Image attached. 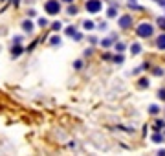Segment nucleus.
Returning <instances> with one entry per match:
<instances>
[{"label":"nucleus","instance_id":"f257e3e1","mask_svg":"<svg viewBox=\"0 0 165 156\" xmlns=\"http://www.w3.org/2000/svg\"><path fill=\"white\" fill-rule=\"evenodd\" d=\"M44 9H46V13H50V15H57V13L61 11L59 0H48V2L44 4Z\"/></svg>","mask_w":165,"mask_h":156},{"label":"nucleus","instance_id":"f03ea898","mask_svg":"<svg viewBox=\"0 0 165 156\" xmlns=\"http://www.w3.org/2000/svg\"><path fill=\"white\" fill-rule=\"evenodd\" d=\"M152 26H150V24H147V22H143V24H140V26H138V30H136V33H138V35H140V37H150V35H152Z\"/></svg>","mask_w":165,"mask_h":156},{"label":"nucleus","instance_id":"7ed1b4c3","mask_svg":"<svg viewBox=\"0 0 165 156\" xmlns=\"http://www.w3.org/2000/svg\"><path fill=\"white\" fill-rule=\"evenodd\" d=\"M101 8H103L101 0H88L86 2V11L88 13H97V11H101Z\"/></svg>","mask_w":165,"mask_h":156},{"label":"nucleus","instance_id":"20e7f679","mask_svg":"<svg viewBox=\"0 0 165 156\" xmlns=\"http://www.w3.org/2000/svg\"><path fill=\"white\" fill-rule=\"evenodd\" d=\"M130 24H132V18H130L128 15H125V17L119 18V26H121V28H128Z\"/></svg>","mask_w":165,"mask_h":156},{"label":"nucleus","instance_id":"39448f33","mask_svg":"<svg viewBox=\"0 0 165 156\" xmlns=\"http://www.w3.org/2000/svg\"><path fill=\"white\" fill-rule=\"evenodd\" d=\"M66 33H68L70 37H73L75 40L81 39V33H77V31H75V28H72V26H68V28H66Z\"/></svg>","mask_w":165,"mask_h":156},{"label":"nucleus","instance_id":"423d86ee","mask_svg":"<svg viewBox=\"0 0 165 156\" xmlns=\"http://www.w3.org/2000/svg\"><path fill=\"white\" fill-rule=\"evenodd\" d=\"M22 30L28 31V33H31L33 31V24L30 22V20H24V22H22Z\"/></svg>","mask_w":165,"mask_h":156},{"label":"nucleus","instance_id":"0eeeda50","mask_svg":"<svg viewBox=\"0 0 165 156\" xmlns=\"http://www.w3.org/2000/svg\"><path fill=\"white\" fill-rule=\"evenodd\" d=\"M158 48H160V50H165V33H161L160 39H158Z\"/></svg>","mask_w":165,"mask_h":156},{"label":"nucleus","instance_id":"6e6552de","mask_svg":"<svg viewBox=\"0 0 165 156\" xmlns=\"http://www.w3.org/2000/svg\"><path fill=\"white\" fill-rule=\"evenodd\" d=\"M11 53H13V57H18L20 53H22V48H20V46H15V48L11 50Z\"/></svg>","mask_w":165,"mask_h":156},{"label":"nucleus","instance_id":"1a4fd4ad","mask_svg":"<svg viewBox=\"0 0 165 156\" xmlns=\"http://www.w3.org/2000/svg\"><path fill=\"white\" fill-rule=\"evenodd\" d=\"M82 26H85L86 30H92V28H94V22H92V20H85V22H82Z\"/></svg>","mask_w":165,"mask_h":156},{"label":"nucleus","instance_id":"9d476101","mask_svg":"<svg viewBox=\"0 0 165 156\" xmlns=\"http://www.w3.org/2000/svg\"><path fill=\"white\" fill-rule=\"evenodd\" d=\"M161 140H163V136H161V134H158V132H156L154 136H152V141H156V143H160Z\"/></svg>","mask_w":165,"mask_h":156},{"label":"nucleus","instance_id":"9b49d317","mask_svg":"<svg viewBox=\"0 0 165 156\" xmlns=\"http://www.w3.org/2000/svg\"><path fill=\"white\" fill-rule=\"evenodd\" d=\"M141 52V46L140 44H132V53H134V55H136V53H140Z\"/></svg>","mask_w":165,"mask_h":156},{"label":"nucleus","instance_id":"f8f14e48","mask_svg":"<svg viewBox=\"0 0 165 156\" xmlns=\"http://www.w3.org/2000/svg\"><path fill=\"white\" fill-rule=\"evenodd\" d=\"M149 112H150V114H158V112H160V108H158L156 105H150V108H149Z\"/></svg>","mask_w":165,"mask_h":156},{"label":"nucleus","instance_id":"ddd939ff","mask_svg":"<svg viewBox=\"0 0 165 156\" xmlns=\"http://www.w3.org/2000/svg\"><path fill=\"white\" fill-rule=\"evenodd\" d=\"M50 42H51L53 46H57V44H61V39H59V37H51V40H50Z\"/></svg>","mask_w":165,"mask_h":156},{"label":"nucleus","instance_id":"4468645a","mask_svg":"<svg viewBox=\"0 0 165 156\" xmlns=\"http://www.w3.org/2000/svg\"><path fill=\"white\" fill-rule=\"evenodd\" d=\"M158 24H160V28L165 30V18H158Z\"/></svg>","mask_w":165,"mask_h":156},{"label":"nucleus","instance_id":"2eb2a0df","mask_svg":"<svg viewBox=\"0 0 165 156\" xmlns=\"http://www.w3.org/2000/svg\"><path fill=\"white\" fill-rule=\"evenodd\" d=\"M158 97L165 101V90H160V92H158Z\"/></svg>","mask_w":165,"mask_h":156},{"label":"nucleus","instance_id":"dca6fc26","mask_svg":"<svg viewBox=\"0 0 165 156\" xmlns=\"http://www.w3.org/2000/svg\"><path fill=\"white\" fill-rule=\"evenodd\" d=\"M39 24H40V26H46L48 20H46V18H39Z\"/></svg>","mask_w":165,"mask_h":156},{"label":"nucleus","instance_id":"f3484780","mask_svg":"<svg viewBox=\"0 0 165 156\" xmlns=\"http://www.w3.org/2000/svg\"><path fill=\"white\" fill-rule=\"evenodd\" d=\"M147 85H149L147 79H141V81H140V86H147Z\"/></svg>","mask_w":165,"mask_h":156},{"label":"nucleus","instance_id":"a211bd4d","mask_svg":"<svg viewBox=\"0 0 165 156\" xmlns=\"http://www.w3.org/2000/svg\"><path fill=\"white\" fill-rule=\"evenodd\" d=\"M116 50H118V52H123V50H125V46H123V44H118V46H116Z\"/></svg>","mask_w":165,"mask_h":156},{"label":"nucleus","instance_id":"6ab92c4d","mask_svg":"<svg viewBox=\"0 0 165 156\" xmlns=\"http://www.w3.org/2000/svg\"><path fill=\"white\" fill-rule=\"evenodd\" d=\"M114 15H116V9H114V8L108 9V17H114Z\"/></svg>","mask_w":165,"mask_h":156},{"label":"nucleus","instance_id":"aec40b11","mask_svg":"<svg viewBox=\"0 0 165 156\" xmlns=\"http://www.w3.org/2000/svg\"><path fill=\"white\" fill-rule=\"evenodd\" d=\"M63 2H72V0H63Z\"/></svg>","mask_w":165,"mask_h":156}]
</instances>
